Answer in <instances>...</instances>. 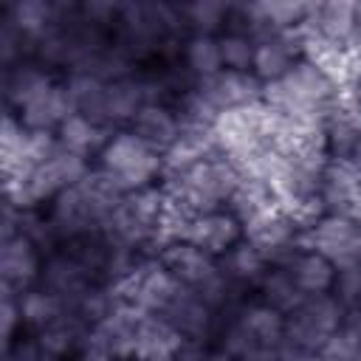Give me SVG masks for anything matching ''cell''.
<instances>
[{
    "label": "cell",
    "mask_w": 361,
    "mask_h": 361,
    "mask_svg": "<svg viewBox=\"0 0 361 361\" xmlns=\"http://www.w3.org/2000/svg\"><path fill=\"white\" fill-rule=\"evenodd\" d=\"M99 169L121 192H135L155 186L164 175V155L144 144L133 130H116L99 149Z\"/></svg>",
    "instance_id": "1"
},
{
    "label": "cell",
    "mask_w": 361,
    "mask_h": 361,
    "mask_svg": "<svg viewBox=\"0 0 361 361\" xmlns=\"http://www.w3.org/2000/svg\"><path fill=\"white\" fill-rule=\"evenodd\" d=\"M347 307L333 293L305 296V302L285 316L282 353H319L327 338L344 324Z\"/></svg>",
    "instance_id": "2"
},
{
    "label": "cell",
    "mask_w": 361,
    "mask_h": 361,
    "mask_svg": "<svg viewBox=\"0 0 361 361\" xmlns=\"http://www.w3.org/2000/svg\"><path fill=\"white\" fill-rule=\"evenodd\" d=\"M183 288H192L195 293H206L209 288H214L226 271L220 265L217 257H212L209 251L197 248L189 240H169L161 245L158 257H155Z\"/></svg>",
    "instance_id": "3"
},
{
    "label": "cell",
    "mask_w": 361,
    "mask_h": 361,
    "mask_svg": "<svg viewBox=\"0 0 361 361\" xmlns=\"http://www.w3.org/2000/svg\"><path fill=\"white\" fill-rule=\"evenodd\" d=\"M322 212L358 214L361 212V166L350 161H327L319 178Z\"/></svg>",
    "instance_id": "4"
},
{
    "label": "cell",
    "mask_w": 361,
    "mask_h": 361,
    "mask_svg": "<svg viewBox=\"0 0 361 361\" xmlns=\"http://www.w3.org/2000/svg\"><path fill=\"white\" fill-rule=\"evenodd\" d=\"M189 243H195L197 248L209 251L212 257H226L237 243L245 240V226L243 220L231 212V209H214V212H203L192 220L186 237Z\"/></svg>",
    "instance_id": "5"
},
{
    "label": "cell",
    "mask_w": 361,
    "mask_h": 361,
    "mask_svg": "<svg viewBox=\"0 0 361 361\" xmlns=\"http://www.w3.org/2000/svg\"><path fill=\"white\" fill-rule=\"evenodd\" d=\"M39 285L45 290L56 293L71 307L90 285H99V282L90 274V268L76 254H71L65 248V251H51L48 254V259L42 262V271H39Z\"/></svg>",
    "instance_id": "6"
},
{
    "label": "cell",
    "mask_w": 361,
    "mask_h": 361,
    "mask_svg": "<svg viewBox=\"0 0 361 361\" xmlns=\"http://www.w3.org/2000/svg\"><path fill=\"white\" fill-rule=\"evenodd\" d=\"M186 338L158 313H144L135 327L133 361H178Z\"/></svg>",
    "instance_id": "7"
},
{
    "label": "cell",
    "mask_w": 361,
    "mask_h": 361,
    "mask_svg": "<svg viewBox=\"0 0 361 361\" xmlns=\"http://www.w3.org/2000/svg\"><path fill=\"white\" fill-rule=\"evenodd\" d=\"M42 262H39V248L31 237L25 234H11L3 237L0 248V274L3 285L14 290H28L39 279Z\"/></svg>",
    "instance_id": "8"
},
{
    "label": "cell",
    "mask_w": 361,
    "mask_h": 361,
    "mask_svg": "<svg viewBox=\"0 0 361 361\" xmlns=\"http://www.w3.org/2000/svg\"><path fill=\"white\" fill-rule=\"evenodd\" d=\"M214 313L192 288H183L175 293V299L166 305V310L161 313L183 338L186 344L192 341H203L209 333H212V324H214Z\"/></svg>",
    "instance_id": "9"
},
{
    "label": "cell",
    "mask_w": 361,
    "mask_h": 361,
    "mask_svg": "<svg viewBox=\"0 0 361 361\" xmlns=\"http://www.w3.org/2000/svg\"><path fill=\"white\" fill-rule=\"evenodd\" d=\"M305 34L322 42L347 45L355 34V3L333 0V3H316L310 6V17L305 23Z\"/></svg>",
    "instance_id": "10"
},
{
    "label": "cell",
    "mask_w": 361,
    "mask_h": 361,
    "mask_svg": "<svg viewBox=\"0 0 361 361\" xmlns=\"http://www.w3.org/2000/svg\"><path fill=\"white\" fill-rule=\"evenodd\" d=\"M144 144H149L155 152L166 155L172 149V144L180 135V116L169 107V104H158V102H147L135 118L130 121V127Z\"/></svg>",
    "instance_id": "11"
},
{
    "label": "cell",
    "mask_w": 361,
    "mask_h": 361,
    "mask_svg": "<svg viewBox=\"0 0 361 361\" xmlns=\"http://www.w3.org/2000/svg\"><path fill=\"white\" fill-rule=\"evenodd\" d=\"M73 113V104L68 99L65 85H51L48 90H42L37 99H31L25 107L17 110L20 124L28 133H56V127Z\"/></svg>",
    "instance_id": "12"
},
{
    "label": "cell",
    "mask_w": 361,
    "mask_h": 361,
    "mask_svg": "<svg viewBox=\"0 0 361 361\" xmlns=\"http://www.w3.org/2000/svg\"><path fill=\"white\" fill-rule=\"evenodd\" d=\"M85 333H87V324L68 310L65 316H59L48 327L37 330L34 341H37L45 361H56V358H65L71 353H79V344H82Z\"/></svg>",
    "instance_id": "13"
},
{
    "label": "cell",
    "mask_w": 361,
    "mask_h": 361,
    "mask_svg": "<svg viewBox=\"0 0 361 361\" xmlns=\"http://www.w3.org/2000/svg\"><path fill=\"white\" fill-rule=\"evenodd\" d=\"M285 271L293 276V282L299 285V290L305 296L330 293L333 282H336V265L327 257H322L319 251H307V248H299L296 257L285 265Z\"/></svg>",
    "instance_id": "14"
},
{
    "label": "cell",
    "mask_w": 361,
    "mask_h": 361,
    "mask_svg": "<svg viewBox=\"0 0 361 361\" xmlns=\"http://www.w3.org/2000/svg\"><path fill=\"white\" fill-rule=\"evenodd\" d=\"M234 316L243 322V327L265 347V350H279L285 338V313L274 310L265 302H240L234 307Z\"/></svg>",
    "instance_id": "15"
},
{
    "label": "cell",
    "mask_w": 361,
    "mask_h": 361,
    "mask_svg": "<svg viewBox=\"0 0 361 361\" xmlns=\"http://www.w3.org/2000/svg\"><path fill=\"white\" fill-rule=\"evenodd\" d=\"M147 104L144 96V85L141 76H124V79H113L107 82V93H104V124H130L135 118V113Z\"/></svg>",
    "instance_id": "16"
},
{
    "label": "cell",
    "mask_w": 361,
    "mask_h": 361,
    "mask_svg": "<svg viewBox=\"0 0 361 361\" xmlns=\"http://www.w3.org/2000/svg\"><path fill=\"white\" fill-rule=\"evenodd\" d=\"M68 99L73 104V113H82L93 121L104 124V93H107V82L90 71H71L68 82H65ZM110 130V127H107Z\"/></svg>",
    "instance_id": "17"
},
{
    "label": "cell",
    "mask_w": 361,
    "mask_h": 361,
    "mask_svg": "<svg viewBox=\"0 0 361 361\" xmlns=\"http://www.w3.org/2000/svg\"><path fill=\"white\" fill-rule=\"evenodd\" d=\"M56 144L62 149H71L76 155H90V152H99L104 147V141L113 135L107 133V127H102L99 121L82 116V113H71L59 127H56Z\"/></svg>",
    "instance_id": "18"
},
{
    "label": "cell",
    "mask_w": 361,
    "mask_h": 361,
    "mask_svg": "<svg viewBox=\"0 0 361 361\" xmlns=\"http://www.w3.org/2000/svg\"><path fill=\"white\" fill-rule=\"evenodd\" d=\"M3 23L14 25L20 34L37 39L56 23V3L48 0H14L3 11Z\"/></svg>",
    "instance_id": "19"
},
{
    "label": "cell",
    "mask_w": 361,
    "mask_h": 361,
    "mask_svg": "<svg viewBox=\"0 0 361 361\" xmlns=\"http://www.w3.org/2000/svg\"><path fill=\"white\" fill-rule=\"evenodd\" d=\"M51 85L54 79L48 76V71L34 62H20L14 68H6V99L14 110L25 107L31 99H37Z\"/></svg>",
    "instance_id": "20"
},
{
    "label": "cell",
    "mask_w": 361,
    "mask_h": 361,
    "mask_svg": "<svg viewBox=\"0 0 361 361\" xmlns=\"http://www.w3.org/2000/svg\"><path fill=\"white\" fill-rule=\"evenodd\" d=\"M268 268H271L268 257H265L251 240L237 243V245L226 254V262H223V271H226L228 279H231L234 285H240V288L257 285V282L265 276Z\"/></svg>",
    "instance_id": "21"
},
{
    "label": "cell",
    "mask_w": 361,
    "mask_h": 361,
    "mask_svg": "<svg viewBox=\"0 0 361 361\" xmlns=\"http://www.w3.org/2000/svg\"><path fill=\"white\" fill-rule=\"evenodd\" d=\"M257 290H259V302L271 305L274 310H279L285 316L293 313L305 302V293L299 290V285L293 282V276L285 268H274V265L257 282Z\"/></svg>",
    "instance_id": "22"
},
{
    "label": "cell",
    "mask_w": 361,
    "mask_h": 361,
    "mask_svg": "<svg viewBox=\"0 0 361 361\" xmlns=\"http://www.w3.org/2000/svg\"><path fill=\"white\" fill-rule=\"evenodd\" d=\"M183 62L186 71L195 82L212 79L223 71V56H220V42L212 34H192L183 45Z\"/></svg>",
    "instance_id": "23"
},
{
    "label": "cell",
    "mask_w": 361,
    "mask_h": 361,
    "mask_svg": "<svg viewBox=\"0 0 361 361\" xmlns=\"http://www.w3.org/2000/svg\"><path fill=\"white\" fill-rule=\"evenodd\" d=\"M20 310H23V324H28L37 333V330L48 327L51 322H56L59 316H65L68 305L56 293L45 290L42 285H37V288L31 285L28 290H20Z\"/></svg>",
    "instance_id": "24"
},
{
    "label": "cell",
    "mask_w": 361,
    "mask_h": 361,
    "mask_svg": "<svg viewBox=\"0 0 361 361\" xmlns=\"http://www.w3.org/2000/svg\"><path fill=\"white\" fill-rule=\"evenodd\" d=\"M180 17L183 25L192 28V34H212L220 37L223 25H228L231 6L223 0H195V3H180Z\"/></svg>",
    "instance_id": "25"
},
{
    "label": "cell",
    "mask_w": 361,
    "mask_h": 361,
    "mask_svg": "<svg viewBox=\"0 0 361 361\" xmlns=\"http://www.w3.org/2000/svg\"><path fill=\"white\" fill-rule=\"evenodd\" d=\"M217 42H220V56H223V71L251 73L257 39L248 31H243V28H226L217 37Z\"/></svg>",
    "instance_id": "26"
},
{
    "label": "cell",
    "mask_w": 361,
    "mask_h": 361,
    "mask_svg": "<svg viewBox=\"0 0 361 361\" xmlns=\"http://www.w3.org/2000/svg\"><path fill=\"white\" fill-rule=\"evenodd\" d=\"M347 310L361 305V259L336 265V282L330 290Z\"/></svg>",
    "instance_id": "27"
},
{
    "label": "cell",
    "mask_w": 361,
    "mask_h": 361,
    "mask_svg": "<svg viewBox=\"0 0 361 361\" xmlns=\"http://www.w3.org/2000/svg\"><path fill=\"white\" fill-rule=\"evenodd\" d=\"M17 327H23V310H20V290L3 285V302H0V330L6 344L14 341Z\"/></svg>",
    "instance_id": "28"
},
{
    "label": "cell",
    "mask_w": 361,
    "mask_h": 361,
    "mask_svg": "<svg viewBox=\"0 0 361 361\" xmlns=\"http://www.w3.org/2000/svg\"><path fill=\"white\" fill-rule=\"evenodd\" d=\"M350 51H353L355 56H361V3H355V34H353Z\"/></svg>",
    "instance_id": "29"
},
{
    "label": "cell",
    "mask_w": 361,
    "mask_h": 361,
    "mask_svg": "<svg viewBox=\"0 0 361 361\" xmlns=\"http://www.w3.org/2000/svg\"><path fill=\"white\" fill-rule=\"evenodd\" d=\"M279 355H282V361H322L319 353H282L279 350Z\"/></svg>",
    "instance_id": "30"
},
{
    "label": "cell",
    "mask_w": 361,
    "mask_h": 361,
    "mask_svg": "<svg viewBox=\"0 0 361 361\" xmlns=\"http://www.w3.org/2000/svg\"><path fill=\"white\" fill-rule=\"evenodd\" d=\"M254 361H282V355H279V350H265V353H259Z\"/></svg>",
    "instance_id": "31"
},
{
    "label": "cell",
    "mask_w": 361,
    "mask_h": 361,
    "mask_svg": "<svg viewBox=\"0 0 361 361\" xmlns=\"http://www.w3.org/2000/svg\"><path fill=\"white\" fill-rule=\"evenodd\" d=\"M350 85H353V96L361 102V65H358V71H355V76H353V82H350Z\"/></svg>",
    "instance_id": "32"
},
{
    "label": "cell",
    "mask_w": 361,
    "mask_h": 361,
    "mask_svg": "<svg viewBox=\"0 0 361 361\" xmlns=\"http://www.w3.org/2000/svg\"><path fill=\"white\" fill-rule=\"evenodd\" d=\"M206 361H231V358H228V355H223L220 350H214L212 355H206Z\"/></svg>",
    "instance_id": "33"
},
{
    "label": "cell",
    "mask_w": 361,
    "mask_h": 361,
    "mask_svg": "<svg viewBox=\"0 0 361 361\" xmlns=\"http://www.w3.org/2000/svg\"><path fill=\"white\" fill-rule=\"evenodd\" d=\"M358 310H361V305H358Z\"/></svg>",
    "instance_id": "34"
}]
</instances>
